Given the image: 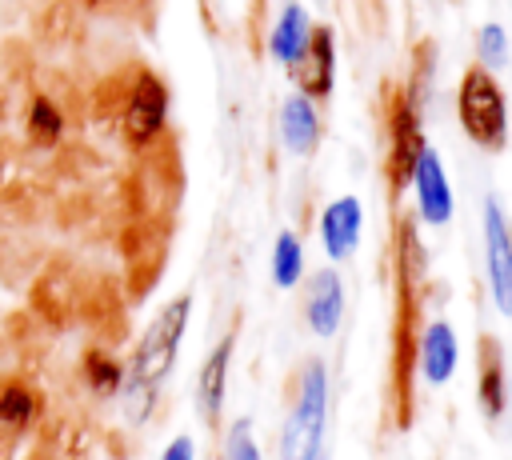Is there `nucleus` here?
<instances>
[{
    "mask_svg": "<svg viewBox=\"0 0 512 460\" xmlns=\"http://www.w3.org/2000/svg\"><path fill=\"white\" fill-rule=\"evenodd\" d=\"M476 56H480V64H484L488 72H496V68L508 64V32H504V24L488 20V24L480 28V36H476Z\"/></svg>",
    "mask_w": 512,
    "mask_h": 460,
    "instance_id": "dca6fc26",
    "label": "nucleus"
},
{
    "mask_svg": "<svg viewBox=\"0 0 512 460\" xmlns=\"http://www.w3.org/2000/svg\"><path fill=\"white\" fill-rule=\"evenodd\" d=\"M300 64H312V72H308V80H304L308 96H312V92L324 96V92L332 88V32H328V28L312 32V44H308V52H304Z\"/></svg>",
    "mask_w": 512,
    "mask_h": 460,
    "instance_id": "4468645a",
    "label": "nucleus"
},
{
    "mask_svg": "<svg viewBox=\"0 0 512 460\" xmlns=\"http://www.w3.org/2000/svg\"><path fill=\"white\" fill-rule=\"evenodd\" d=\"M28 416H32V396L24 388H4V396H0V420L24 424Z\"/></svg>",
    "mask_w": 512,
    "mask_h": 460,
    "instance_id": "6ab92c4d",
    "label": "nucleus"
},
{
    "mask_svg": "<svg viewBox=\"0 0 512 460\" xmlns=\"http://www.w3.org/2000/svg\"><path fill=\"white\" fill-rule=\"evenodd\" d=\"M360 232H364V208L356 196H336L320 212V244L332 260H348L360 244Z\"/></svg>",
    "mask_w": 512,
    "mask_h": 460,
    "instance_id": "6e6552de",
    "label": "nucleus"
},
{
    "mask_svg": "<svg viewBox=\"0 0 512 460\" xmlns=\"http://www.w3.org/2000/svg\"><path fill=\"white\" fill-rule=\"evenodd\" d=\"M456 112H460V124H464L472 144H480L488 152L504 148V140H508V100H504V88L496 84V76L484 64H472L464 72L460 92H456Z\"/></svg>",
    "mask_w": 512,
    "mask_h": 460,
    "instance_id": "f03ea898",
    "label": "nucleus"
},
{
    "mask_svg": "<svg viewBox=\"0 0 512 460\" xmlns=\"http://www.w3.org/2000/svg\"><path fill=\"white\" fill-rule=\"evenodd\" d=\"M164 116H168V88L152 72H144L124 108V136L132 144H148L164 128Z\"/></svg>",
    "mask_w": 512,
    "mask_h": 460,
    "instance_id": "423d86ee",
    "label": "nucleus"
},
{
    "mask_svg": "<svg viewBox=\"0 0 512 460\" xmlns=\"http://www.w3.org/2000/svg\"><path fill=\"white\" fill-rule=\"evenodd\" d=\"M484 268L496 308L512 316V224L496 196L484 200Z\"/></svg>",
    "mask_w": 512,
    "mask_h": 460,
    "instance_id": "20e7f679",
    "label": "nucleus"
},
{
    "mask_svg": "<svg viewBox=\"0 0 512 460\" xmlns=\"http://www.w3.org/2000/svg\"><path fill=\"white\" fill-rule=\"evenodd\" d=\"M304 276V248L296 232H280L276 248H272V280L276 288H296Z\"/></svg>",
    "mask_w": 512,
    "mask_h": 460,
    "instance_id": "ddd939ff",
    "label": "nucleus"
},
{
    "mask_svg": "<svg viewBox=\"0 0 512 460\" xmlns=\"http://www.w3.org/2000/svg\"><path fill=\"white\" fill-rule=\"evenodd\" d=\"M324 420H328V368L320 360H308L300 372L296 404L280 432V460H320Z\"/></svg>",
    "mask_w": 512,
    "mask_h": 460,
    "instance_id": "f257e3e1",
    "label": "nucleus"
},
{
    "mask_svg": "<svg viewBox=\"0 0 512 460\" xmlns=\"http://www.w3.org/2000/svg\"><path fill=\"white\" fill-rule=\"evenodd\" d=\"M88 372H92V388H100V392H112L120 384V368L104 356H88Z\"/></svg>",
    "mask_w": 512,
    "mask_h": 460,
    "instance_id": "aec40b11",
    "label": "nucleus"
},
{
    "mask_svg": "<svg viewBox=\"0 0 512 460\" xmlns=\"http://www.w3.org/2000/svg\"><path fill=\"white\" fill-rule=\"evenodd\" d=\"M408 180H412V192H416V212L424 224L440 228L452 220L456 212V196H452V184H448V172H444V160L436 148L420 144L412 168H408Z\"/></svg>",
    "mask_w": 512,
    "mask_h": 460,
    "instance_id": "39448f33",
    "label": "nucleus"
},
{
    "mask_svg": "<svg viewBox=\"0 0 512 460\" xmlns=\"http://www.w3.org/2000/svg\"><path fill=\"white\" fill-rule=\"evenodd\" d=\"M304 320L308 328L328 340L336 336L340 320H344V280L336 268H320L312 280H308V296H304Z\"/></svg>",
    "mask_w": 512,
    "mask_h": 460,
    "instance_id": "0eeeda50",
    "label": "nucleus"
},
{
    "mask_svg": "<svg viewBox=\"0 0 512 460\" xmlns=\"http://www.w3.org/2000/svg\"><path fill=\"white\" fill-rule=\"evenodd\" d=\"M504 388H508V396H512V376H508V384H504Z\"/></svg>",
    "mask_w": 512,
    "mask_h": 460,
    "instance_id": "4be33fe9",
    "label": "nucleus"
},
{
    "mask_svg": "<svg viewBox=\"0 0 512 460\" xmlns=\"http://www.w3.org/2000/svg\"><path fill=\"white\" fill-rule=\"evenodd\" d=\"M312 16L300 8V4H288L284 12H280V20H276V28H272V56L280 60V64H288V68H300V60H304V52H308V44H312Z\"/></svg>",
    "mask_w": 512,
    "mask_h": 460,
    "instance_id": "9b49d317",
    "label": "nucleus"
},
{
    "mask_svg": "<svg viewBox=\"0 0 512 460\" xmlns=\"http://www.w3.org/2000/svg\"><path fill=\"white\" fill-rule=\"evenodd\" d=\"M28 132H32L36 144H56V140H60L64 116H60V108H56L48 96H36V100H32V108H28Z\"/></svg>",
    "mask_w": 512,
    "mask_h": 460,
    "instance_id": "2eb2a0df",
    "label": "nucleus"
},
{
    "mask_svg": "<svg viewBox=\"0 0 512 460\" xmlns=\"http://www.w3.org/2000/svg\"><path fill=\"white\" fill-rule=\"evenodd\" d=\"M456 364H460L456 328L448 320H432L420 336V372H424V380L428 384H448Z\"/></svg>",
    "mask_w": 512,
    "mask_h": 460,
    "instance_id": "9d476101",
    "label": "nucleus"
},
{
    "mask_svg": "<svg viewBox=\"0 0 512 460\" xmlns=\"http://www.w3.org/2000/svg\"><path fill=\"white\" fill-rule=\"evenodd\" d=\"M228 364H232V340H220V348L204 360L200 368V408L212 420L224 404V388H228Z\"/></svg>",
    "mask_w": 512,
    "mask_h": 460,
    "instance_id": "f8f14e48",
    "label": "nucleus"
},
{
    "mask_svg": "<svg viewBox=\"0 0 512 460\" xmlns=\"http://www.w3.org/2000/svg\"><path fill=\"white\" fill-rule=\"evenodd\" d=\"M188 308H192V300L180 296V300L164 304L160 316L148 324V332L136 348V360H132V380H128L132 392H152L168 376V368L176 360V344H180L184 324H188Z\"/></svg>",
    "mask_w": 512,
    "mask_h": 460,
    "instance_id": "7ed1b4c3",
    "label": "nucleus"
},
{
    "mask_svg": "<svg viewBox=\"0 0 512 460\" xmlns=\"http://www.w3.org/2000/svg\"><path fill=\"white\" fill-rule=\"evenodd\" d=\"M280 140L292 156H308L320 140V112L308 92H292L280 104Z\"/></svg>",
    "mask_w": 512,
    "mask_h": 460,
    "instance_id": "1a4fd4ad",
    "label": "nucleus"
},
{
    "mask_svg": "<svg viewBox=\"0 0 512 460\" xmlns=\"http://www.w3.org/2000/svg\"><path fill=\"white\" fill-rule=\"evenodd\" d=\"M224 460H260V444L252 436V420L248 416L232 420L228 440H224Z\"/></svg>",
    "mask_w": 512,
    "mask_h": 460,
    "instance_id": "f3484780",
    "label": "nucleus"
},
{
    "mask_svg": "<svg viewBox=\"0 0 512 460\" xmlns=\"http://www.w3.org/2000/svg\"><path fill=\"white\" fill-rule=\"evenodd\" d=\"M480 404H484V412L496 420L500 412H504V372H500V364H496V352L488 356V368H484V384H480Z\"/></svg>",
    "mask_w": 512,
    "mask_h": 460,
    "instance_id": "a211bd4d",
    "label": "nucleus"
},
{
    "mask_svg": "<svg viewBox=\"0 0 512 460\" xmlns=\"http://www.w3.org/2000/svg\"><path fill=\"white\" fill-rule=\"evenodd\" d=\"M160 460H196V444H192V436H176V440L164 448Z\"/></svg>",
    "mask_w": 512,
    "mask_h": 460,
    "instance_id": "412c9836",
    "label": "nucleus"
}]
</instances>
